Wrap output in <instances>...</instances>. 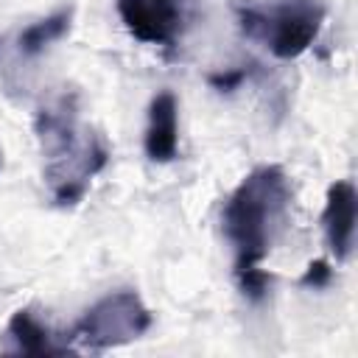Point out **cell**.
Returning a JSON list of instances; mask_svg holds the SVG:
<instances>
[{"label": "cell", "instance_id": "1", "mask_svg": "<svg viewBox=\"0 0 358 358\" xmlns=\"http://www.w3.org/2000/svg\"><path fill=\"white\" fill-rule=\"evenodd\" d=\"M291 201L294 190L280 165L249 171L229 193L221 213V229L235 252V277L260 268L288 221Z\"/></svg>", "mask_w": 358, "mask_h": 358}, {"label": "cell", "instance_id": "2", "mask_svg": "<svg viewBox=\"0 0 358 358\" xmlns=\"http://www.w3.org/2000/svg\"><path fill=\"white\" fill-rule=\"evenodd\" d=\"M36 134L48 154L45 179L59 207H73L84 199L92 176L109 162V148L95 131L78 134L76 98H62L36 117Z\"/></svg>", "mask_w": 358, "mask_h": 358}, {"label": "cell", "instance_id": "3", "mask_svg": "<svg viewBox=\"0 0 358 358\" xmlns=\"http://www.w3.org/2000/svg\"><path fill=\"white\" fill-rule=\"evenodd\" d=\"M324 14L327 8L322 0H285L268 14L243 8L238 20L246 36L260 39L277 59L291 62L316 42L324 25Z\"/></svg>", "mask_w": 358, "mask_h": 358}, {"label": "cell", "instance_id": "4", "mask_svg": "<svg viewBox=\"0 0 358 358\" xmlns=\"http://www.w3.org/2000/svg\"><path fill=\"white\" fill-rule=\"evenodd\" d=\"M154 316L140 299L137 291L120 288L98 299L73 327V338H78L87 350H109L123 347L143 333H148Z\"/></svg>", "mask_w": 358, "mask_h": 358}, {"label": "cell", "instance_id": "5", "mask_svg": "<svg viewBox=\"0 0 358 358\" xmlns=\"http://www.w3.org/2000/svg\"><path fill=\"white\" fill-rule=\"evenodd\" d=\"M117 14L145 45H173L182 28V0H117Z\"/></svg>", "mask_w": 358, "mask_h": 358}, {"label": "cell", "instance_id": "6", "mask_svg": "<svg viewBox=\"0 0 358 358\" xmlns=\"http://www.w3.org/2000/svg\"><path fill=\"white\" fill-rule=\"evenodd\" d=\"M355 218H358V193L350 179H338L327 187L324 210H322V229L330 255L341 263L352 252L355 238Z\"/></svg>", "mask_w": 358, "mask_h": 358}, {"label": "cell", "instance_id": "7", "mask_svg": "<svg viewBox=\"0 0 358 358\" xmlns=\"http://www.w3.org/2000/svg\"><path fill=\"white\" fill-rule=\"evenodd\" d=\"M143 148L151 162H173L179 157V101L171 90L157 92L148 103Z\"/></svg>", "mask_w": 358, "mask_h": 358}, {"label": "cell", "instance_id": "8", "mask_svg": "<svg viewBox=\"0 0 358 358\" xmlns=\"http://www.w3.org/2000/svg\"><path fill=\"white\" fill-rule=\"evenodd\" d=\"M8 347L6 352L14 355H62L70 350V344H59L50 327H45L31 310H14L6 324Z\"/></svg>", "mask_w": 358, "mask_h": 358}, {"label": "cell", "instance_id": "9", "mask_svg": "<svg viewBox=\"0 0 358 358\" xmlns=\"http://www.w3.org/2000/svg\"><path fill=\"white\" fill-rule=\"evenodd\" d=\"M70 25H73V6L59 8V11L48 14V17H42V20L31 22V25L17 36V48H20L22 56H39L48 45L59 42V39L70 31Z\"/></svg>", "mask_w": 358, "mask_h": 358}, {"label": "cell", "instance_id": "10", "mask_svg": "<svg viewBox=\"0 0 358 358\" xmlns=\"http://www.w3.org/2000/svg\"><path fill=\"white\" fill-rule=\"evenodd\" d=\"M330 280H333V268H330V263H327V260H310L308 268H305L302 277H299V285H302V288H313V291H319V288H327Z\"/></svg>", "mask_w": 358, "mask_h": 358}, {"label": "cell", "instance_id": "11", "mask_svg": "<svg viewBox=\"0 0 358 358\" xmlns=\"http://www.w3.org/2000/svg\"><path fill=\"white\" fill-rule=\"evenodd\" d=\"M249 70L246 67H235V70H224V73H210L207 76V84L213 90H221V92H232L241 87V81H246Z\"/></svg>", "mask_w": 358, "mask_h": 358}, {"label": "cell", "instance_id": "12", "mask_svg": "<svg viewBox=\"0 0 358 358\" xmlns=\"http://www.w3.org/2000/svg\"><path fill=\"white\" fill-rule=\"evenodd\" d=\"M0 171H3V148H0Z\"/></svg>", "mask_w": 358, "mask_h": 358}]
</instances>
